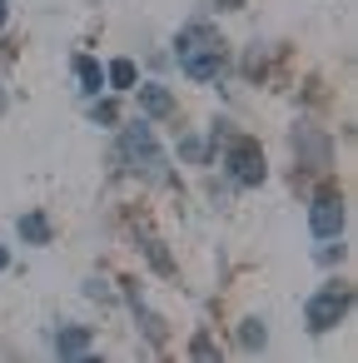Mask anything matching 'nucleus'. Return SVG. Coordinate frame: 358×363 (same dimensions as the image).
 Masks as SVG:
<instances>
[{
	"mask_svg": "<svg viewBox=\"0 0 358 363\" xmlns=\"http://www.w3.org/2000/svg\"><path fill=\"white\" fill-rule=\"evenodd\" d=\"M95 120H100V125H115V120H120V105H115V100H100V105H95Z\"/></svg>",
	"mask_w": 358,
	"mask_h": 363,
	"instance_id": "obj_11",
	"label": "nucleus"
},
{
	"mask_svg": "<svg viewBox=\"0 0 358 363\" xmlns=\"http://www.w3.org/2000/svg\"><path fill=\"white\" fill-rule=\"evenodd\" d=\"M105 80H110V85H115V90H130V85H135V60H115V65H110V75H105Z\"/></svg>",
	"mask_w": 358,
	"mask_h": 363,
	"instance_id": "obj_10",
	"label": "nucleus"
},
{
	"mask_svg": "<svg viewBox=\"0 0 358 363\" xmlns=\"http://www.w3.org/2000/svg\"><path fill=\"white\" fill-rule=\"evenodd\" d=\"M6 264H11V254H6V249H0V269H6Z\"/></svg>",
	"mask_w": 358,
	"mask_h": 363,
	"instance_id": "obj_15",
	"label": "nucleus"
},
{
	"mask_svg": "<svg viewBox=\"0 0 358 363\" xmlns=\"http://www.w3.org/2000/svg\"><path fill=\"white\" fill-rule=\"evenodd\" d=\"M85 348H90V333H85V328H65V333H60V353H65V358H80Z\"/></svg>",
	"mask_w": 358,
	"mask_h": 363,
	"instance_id": "obj_9",
	"label": "nucleus"
},
{
	"mask_svg": "<svg viewBox=\"0 0 358 363\" xmlns=\"http://www.w3.org/2000/svg\"><path fill=\"white\" fill-rule=\"evenodd\" d=\"M308 224H313V234H318V239H333V234L343 229V204H338V194H323V199H313V214H308Z\"/></svg>",
	"mask_w": 358,
	"mask_h": 363,
	"instance_id": "obj_5",
	"label": "nucleus"
},
{
	"mask_svg": "<svg viewBox=\"0 0 358 363\" xmlns=\"http://www.w3.org/2000/svg\"><path fill=\"white\" fill-rule=\"evenodd\" d=\"M75 75H80V85H85L90 95H100V90H105V70H100L90 55H75Z\"/></svg>",
	"mask_w": 358,
	"mask_h": 363,
	"instance_id": "obj_7",
	"label": "nucleus"
},
{
	"mask_svg": "<svg viewBox=\"0 0 358 363\" xmlns=\"http://www.w3.org/2000/svg\"><path fill=\"white\" fill-rule=\"evenodd\" d=\"M21 239H30V244H45V239H50V224H45V214H26V219H21Z\"/></svg>",
	"mask_w": 358,
	"mask_h": 363,
	"instance_id": "obj_8",
	"label": "nucleus"
},
{
	"mask_svg": "<svg viewBox=\"0 0 358 363\" xmlns=\"http://www.w3.org/2000/svg\"><path fill=\"white\" fill-rule=\"evenodd\" d=\"M244 348H264V323H244Z\"/></svg>",
	"mask_w": 358,
	"mask_h": 363,
	"instance_id": "obj_12",
	"label": "nucleus"
},
{
	"mask_svg": "<svg viewBox=\"0 0 358 363\" xmlns=\"http://www.w3.org/2000/svg\"><path fill=\"white\" fill-rule=\"evenodd\" d=\"M11 21V6H6V0H0V26H6Z\"/></svg>",
	"mask_w": 358,
	"mask_h": 363,
	"instance_id": "obj_13",
	"label": "nucleus"
},
{
	"mask_svg": "<svg viewBox=\"0 0 358 363\" xmlns=\"http://www.w3.org/2000/svg\"><path fill=\"white\" fill-rule=\"evenodd\" d=\"M229 169H234L239 184H259V179H264V155H259V145H254V140H234V145H229Z\"/></svg>",
	"mask_w": 358,
	"mask_h": 363,
	"instance_id": "obj_4",
	"label": "nucleus"
},
{
	"mask_svg": "<svg viewBox=\"0 0 358 363\" xmlns=\"http://www.w3.org/2000/svg\"><path fill=\"white\" fill-rule=\"evenodd\" d=\"M120 150H125V160H130L145 179H164V174H169V160H164V150L155 145L150 125H130V130L120 135Z\"/></svg>",
	"mask_w": 358,
	"mask_h": 363,
	"instance_id": "obj_2",
	"label": "nucleus"
},
{
	"mask_svg": "<svg viewBox=\"0 0 358 363\" xmlns=\"http://www.w3.org/2000/svg\"><path fill=\"white\" fill-rule=\"evenodd\" d=\"M219 6H224V11H239V6H244V0H219Z\"/></svg>",
	"mask_w": 358,
	"mask_h": 363,
	"instance_id": "obj_14",
	"label": "nucleus"
},
{
	"mask_svg": "<svg viewBox=\"0 0 358 363\" xmlns=\"http://www.w3.org/2000/svg\"><path fill=\"white\" fill-rule=\"evenodd\" d=\"M174 55L189 80H214L224 70V40L214 35V26H184L174 40Z\"/></svg>",
	"mask_w": 358,
	"mask_h": 363,
	"instance_id": "obj_1",
	"label": "nucleus"
},
{
	"mask_svg": "<svg viewBox=\"0 0 358 363\" xmlns=\"http://www.w3.org/2000/svg\"><path fill=\"white\" fill-rule=\"evenodd\" d=\"M348 303H353V294L343 289V284H333V289H318L313 298H308V333H328L343 313H348Z\"/></svg>",
	"mask_w": 358,
	"mask_h": 363,
	"instance_id": "obj_3",
	"label": "nucleus"
},
{
	"mask_svg": "<svg viewBox=\"0 0 358 363\" xmlns=\"http://www.w3.org/2000/svg\"><path fill=\"white\" fill-rule=\"evenodd\" d=\"M140 105H145L150 120H169V115H174V95H169L164 85H145V90H140Z\"/></svg>",
	"mask_w": 358,
	"mask_h": 363,
	"instance_id": "obj_6",
	"label": "nucleus"
}]
</instances>
